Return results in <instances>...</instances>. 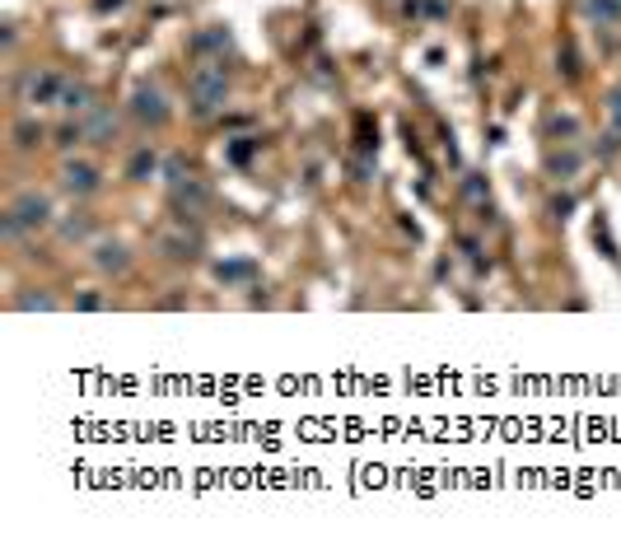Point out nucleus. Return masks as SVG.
<instances>
[{"mask_svg": "<svg viewBox=\"0 0 621 546\" xmlns=\"http://www.w3.org/2000/svg\"><path fill=\"white\" fill-rule=\"evenodd\" d=\"M187 98H191V112L197 117H215L229 98V70L224 61H202V66H191L187 75Z\"/></svg>", "mask_w": 621, "mask_h": 546, "instance_id": "f257e3e1", "label": "nucleus"}, {"mask_svg": "<svg viewBox=\"0 0 621 546\" xmlns=\"http://www.w3.org/2000/svg\"><path fill=\"white\" fill-rule=\"evenodd\" d=\"M61 85H66V80H61L57 70H47V66H33L28 75H19L15 98H19V103H28V108H57Z\"/></svg>", "mask_w": 621, "mask_h": 546, "instance_id": "f03ea898", "label": "nucleus"}, {"mask_svg": "<svg viewBox=\"0 0 621 546\" xmlns=\"http://www.w3.org/2000/svg\"><path fill=\"white\" fill-rule=\"evenodd\" d=\"M10 215L24 224V233H37V229H47L52 224V201H47V191H19V197L10 201Z\"/></svg>", "mask_w": 621, "mask_h": 546, "instance_id": "7ed1b4c3", "label": "nucleus"}, {"mask_svg": "<svg viewBox=\"0 0 621 546\" xmlns=\"http://www.w3.org/2000/svg\"><path fill=\"white\" fill-rule=\"evenodd\" d=\"M131 117L140 127H164L169 122V98H164V89L160 85H136V94H131Z\"/></svg>", "mask_w": 621, "mask_h": 546, "instance_id": "20e7f679", "label": "nucleus"}, {"mask_svg": "<svg viewBox=\"0 0 621 546\" xmlns=\"http://www.w3.org/2000/svg\"><path fill=\"white\" fill-rule=\"evenodd\" d=\"M173 187V211L178 215H187V220H197V215H206V206H211V187L202 182V178H178V182H169Z\"/></svg>", "mask_w": 621, "mask_h": 546, "instance_id": "39448f33", "label": "nucleus"}, {"mask_svg": "<svg viewBox=\"0 0 621 546\" xmlns=\"http://www.w3.org/2000/svg\"><path fill=\"white\" fill-rule=\"evenodd\" d=\"M160 248H164V257H173V262H191V257L202 252V233H197V229L187 233V215H182L178 229H169L164 239H160Z\"/></svg>", "mask_w": 621, "mask_h": 546, "instance_id": "423d86ee", "label": "nucleus"}, {"mask_svg": "<svg viewBox=\"0 0 621 546\" xmlns=\"http://www.w3.org/2000/svg\"><path fill=\"white\" fill-rule=\"evenodd\" d=\"M61 191H70V197H89V191H98V169L85 164V160H66L61 164Z\"/></svg>", "mask_w": 621, "mask_h": 546, "instance_id": "0eeeda50", "label": "nucleus"}, {"mask_svg": "<svg viewBox=\"0 0 621 546\" xmlns=\"http://www.w3.org/2000/svg\"><path fill=\"white\" fill-rule=\"evenodd\" d=\"M85 136H89V145H108L112 136H118V112H108V108H89L85 112Z\"/></svg>", "mask_w": 621, "mask_h": 546, "instance_id": "6e6552de", "label": "nucleus"}, {"mask_svg": "<svg viewBox=\"0 0 621 546\" xmlns=\"http://www.w3.org/2000/svg\"><path fill=\"white\" fill-rule=\"evenodd\" d=\"M94 266L103 271V276H122V271L131 266V257H127V248L118 239H103V243H94Z\"/></svg>", "mask_w": 621, "mask_h": 546, "instance_id": "1a4fd4ad", "label": "nucleus"}, {"mask_svg": "<svg viewBox=\"0 0 621 546\" xmlns=\"http://www.w3.org/2000/svg\"><path fill=\"white\" fill-rule=\"evenodd\" d=\"M579 169H585V154H579L570 140H561V149H552V154H547V173H552V178H561V182H570Z\"/></svg>", "mask_w": 621, "mask_h": 546, "instance_id": "9d476101", "label": "nucleus"}, {"mask_svg": "<svg viewBox=\"0 0 621 546\" xmlns=\"http://www.w3.org/2000/svg\"><path fill=\"white\" fill-rule=\"evenodd\" d=\"M57 108H61V112H70V117H85V112L94 108V89H89L85 80H66V85H61Z\"/></svg>", "mask_w": 621, "mask_h": 546, "instance_id": "9b49d317", "label": "nucleus"}, {"mask_svg": "<svg viewBox=\"0 0 621 546\" xmlns=\"http://www.w3.org/2000/svg\"><path fill=\"white\" fill-rule=\"evenodd\" d=\"M224 52H229L224 28H202L197 37H191V57H202V61H224Z\"/></svg>", "mask_w": 621, "mask_h": 546, "instance_id": "f8f14e48", "label": "nucleus"}, {"mask_svg": "<svg viewBox=\"0 0 621 546\" xmlns=\"http://www.w3.org/2000/svg\"><path fill=\"white\" fill-rule=\"evenodd\" d=\"M585 15L598 24V28H616L621 24V0H579Z\"/></svg>", "mask_w": 621, "mask_h": 546, "instance_id": "ddd939ff", "label": "nucleus"}, {"mask_svg": "<svg viewBox=\"0 0 621 546\" xmlns=\"http://www.w3.org/2000/svg\"><path fill=\"white\" fill-rule=\"evenodd\" d=\"M10 136H15V149H24V154H28V149H37V145L47 140L43 122H33V117H19V122H15V131H10Z\"/></svg>", "mask_w": 621, "mask_h": 546, "instance_id": "4468645a", "label": "nucleus"}, {"mask_svg": "<svg viewBox=\"0 0 621 546\" xmlns=\"http://www.w3.org/2000/svg\"><path fill=\"white\" fill-rule=\"evenodd\" d=\"M10 304L19 308V314H52L57 294H52V290H24V294H15Z\"/></svg>", "mask_w": 621, "mask_h": 546, "instance_id": "2eb2a0df", "label": "nucleus"}, {"mask_svg": "<svg viewBox=\"0 0 621 546\" xmlns=\"http://www.w3.org/2000/svg\"><path fill=\"white\" fill-rule=\"evenodd\" d=\"M160 173V154H154L150 145H140L136 154H131V164H127V178L131 182H145V178H154Z\"/></svg>", "mask_w": 621, "mask_h": 546, "instance_id": "dca6fc26", "label": "nucleus"}, {"mask_svg": "<svg viewBox=\"0 0 621 546\" xmlns=\"http://www.w3.org/2000/svg\"><path fill=\"white\" fill-rule=\"evenodd\" d=\"M57 233H61L66 243H85L89 233H94V220H89L85 211H75L70 220H61V224H57Z\"/></svg>", "mask_w": 621, "mask_h": 546, "instance_id": "f3484780", "label": "nucleus"}, {"mask_svg": "<svg viewBox=\"0 0 621 546\" xmlns=\"http://www.w3.org/2000/svg\"><path fill=\"white\" fill-rule=\"evenodd\" d=\"M89 136H85V117H75V122H66L61 131H57V145L61 149H70V145H85Z\"/></svg>", "mask_w": 621, "mask_h": 546, "instance_id": "a211bd4d", "label": "nucleus"}, {"mask_svg": "<svg viewBox=\"0 0 621 546\" xmlns=\"http://www.w3.org/2000/svg\"><path fill=\"white\" fill-rule=\"evenodd\" d=\"M552 136H561V140H574V136H579V117H570V112H556V117H552Z\"/></svg>", "mask_w": 621, "mask_h": 546, "instance_id": "6ab92c4d", "label": "nucleus"}, {"mask_svg": "<svg viewBox=\"0 0 621 546\" xmlns=\"http://www.w3.org/2000/svg\"><path fill=\"white\" fill-rule=\"evenodd\" d=\"M220 281H248L253 276V262H229V266H215Z\"/></svg>", "mask_w": 621, "mask_h": 546, "instance_id": "aec40b11", "label": "nucleus"}, {"mask_svg": "<svg viewBox=\"0 0 621 546\" xmlns=\"http://www.w3.org/2000/svg\"><path fill=\"white\" fill-rule=\"evenodd\" d=\"M75 308H80V314H98V308H108V299L98 290H85V294H75Z\"/></svg>", "mask_w": 621, "mask_h": 546, "instance_id": "412c9836", "label": "nucleus"}, {"mask_svg": "<svg viewBox=\"0 0 621 546\" xmlns=\"http://www.w3.org/2000/svg\"><path fill=\"white\" fill-rule=\"evenodd\" d=\"M462 197H468V201H486V182L477 173H468V178H462Z\"/></svg>", "mask_w": 621, "mask_h": 546, "instance_id": "4be33fe9", "label": "nucleus"}, {"mask_svg": "<svg viewBox=\"0 0 621 546\" xmlns=\"http://www.w3.org/2000/svg\"><path fill=\"white\" fill-rule=\"evenodd\" d=\"M607 117H612V131H621V85L607 94Z\"/></svg>", "mask_w": 621, "mask_h": 546, "instance_id": "5701e85b", "label": "nucleus"}, {"mask_svg": "<svg viewBox=\"0 0 621 546\" xmlns=\"http://www.w3.org/2000/svg\"><path fill=\"white\" fill-rule=\"evenodd\" d=\"M570 211H574V197H556V201H552V215H561V220H565Z\"/></svg>", "mask_w": 621, "mask_h": 546, "instance_id": "b1692460", "label": "nucleus"}, {"mask_svg": "<svg viewBox=\"0 0 621 546\" xmlns=\"http://www.w3.org/2000/svg\"><path fill=\"white\" fill-rule=\"evenodd\" d=\"M122 5V0H98V10H118Z\"/></svg>", "mask_w": 621, "mask_h": 546, "instance_id": "393cba45", "label": "nucleus"}]
</instances>
